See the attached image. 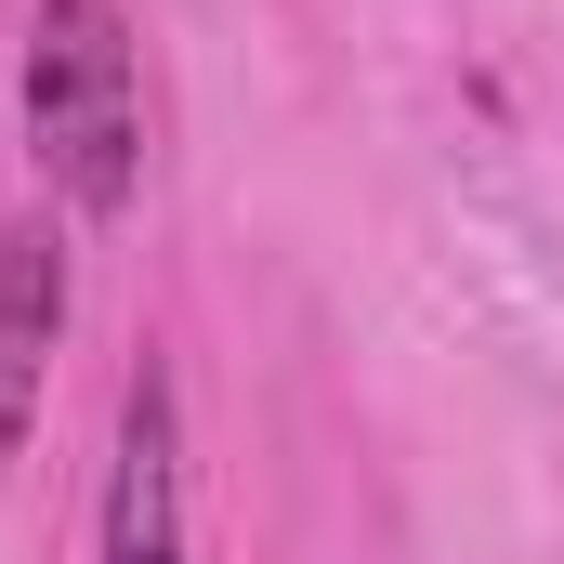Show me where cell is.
<instances>
[{
    "label": "cell",
    "instance_id": "1",
    "mask_svg": "<svg viewBox=\"0 0 564 564\" xmlns=\"http://www.w3.org/2000/svg\"><path fill=\"white\" fill-rule=\"evenodd\" d=\"M26 144L66 184V210H132L144 184V93H132V26L119 0H40L26 26Z\"/></svg>",
    "mask_w": 564,
    "mask_h": 564
},
{
    "label": "cell",
    "instance_id": "2",
    "mask_svg": "<svg viewBox=\"0 0 564 564\" xmlns=\"http://www.w3.org/2000/svg\"><path fill=\"white\" fill-rule=\"evenodd\" d=\"M106 564H184V408H171V368H132V394H119Z\"/></svg>",
    "mask_w": 564,
    "mask_h": 564
},
{
    "label": "cell",
    "instance_id": "3",
    "mask_svg": "<svg viewBox=\"0 0 564 564\" xmlns=\"http://www.w3.org/2000/svg\"><path fill=\"white\" fill-rule=\"evenodd\" d=\"M53 341H66V237L26 224V237H0V459L40 433Z\"/></svg>",
    "mask_w": 564,
    "mask_h": 564
}]
</instances>
